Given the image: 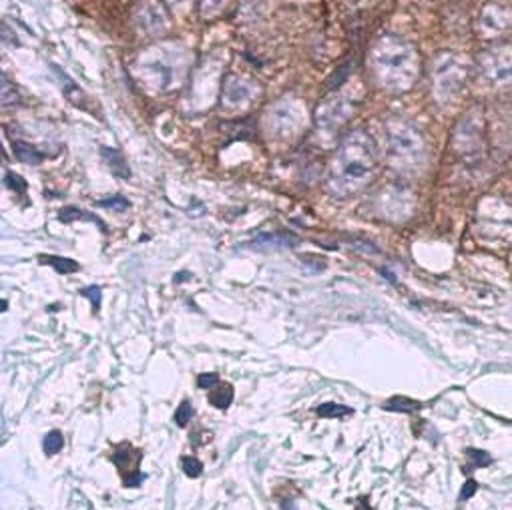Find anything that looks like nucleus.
Masks as SVG:
<instances>
[{
  "instance_id": "f257e3e1",
  "label": "nucleus",
  "mask_w": 512,
  "mask_h": 510,
  "mask_svg": "<svg viewBox=\"0 0 512 510\" xmlns=\"http://www.w3.org/2000/svg\"><path fill=\"white\" fill-rule=\"evenodd\" d=\"M378 173V149L364 129L345 135L325 173V185L334 197H352L374 181Z\"/></svg>"
},
{
  "instance_id": "f03ea898",
  "label": "nucleus",
  "mask_w": 512,
  "mask_h": 510,
  "mask_svg": "<svg viewBox=\"0 0 512 510\" xmlns=\"http://www.w3.org/2000/svg\"><path fill=\"white\" fill-rule=\"evenodd\" d=\"M367 68L380 89L406 93L420 78L422 61L412 43L396 34H386L370 48Z\"/></svg>"
},
{
  "instance_id": "7ed1b4c3",
  "label": "nucleus",
  "mask_w": 512,
  "mask_h": 510,
  "mask_svg": "<svg viewBox=\"0 0 512 510\" xmlns=\"http://www.w3.org/2000/svg\"><path fill=\"white\" fill-rule=\"evenodd\" d=\"M187 55L179 46H155L137 58L135 73L139 83L153 93H167L183 83Z\"/></svg>"
},
{
  "instance_id": "20e7f679",
  "label": "nucleus",
  "mask_w": 512,
  "mask_h": 510,
  "mask_svg": "<svg viewBox=\"0 0 512 510\" xmlns=\"http://www.w3.org/2000/svg\"><path fill=\"white\" fill-rule=\"evenodd\" d=\"M386 153L394 169L416 173L428 161V143L410 119L392 117L386 123Z\"/></svg>"
},
{
  "instance_id": "39448f33",
  "label": "nucleus",
  "mask_w": 512,
  "mask_h": 510,
  "mask_svg": "<svg viewBox=\"0 0 512 510\" xmlns=\"http://www.w3.org/2000/svg\"><path fill=\"white\" fill-rule=\"evenodd\" d=\"M308 127V115L303 103L293 97H283L266 115V129L271 139L278 143H291Z\"/></svg>"
},
{
  "instance_id": "423d86ee",
  "label": "nucleus",
  "mask_w": 512,
  "mask_h": 510,
  "mask_svg": "<svg viewBox=\"0 0 512 510\" xmlns=\"http://www.w3.org/2000/svg\"><path fill=\"white\" fill-rule=\"evenodd\" d=\"M468 65L462 56L442 53L434 63V95L442 105H450L466 87Z\"/></svg>"
},
{
  "instance_id": "0eeeda50",
  "label": "nucleus",
  "mask_w": 512,
  "mask_h": 510,
  "mask_svg": "<svg viewBox=\"0 0 512 510\" xmlns=\"http://www.w3.org/2000/svg\"><path fill=\"white\" fill-rule=\"evenodd\" d=\"M479 77L494 89L512 90V43H502L476 56Z\"/></svg>"
},
{
  "instance_id": "6e6552de",
  "label": "nucleus",
  "mask_w": 512,
  "mask_h": 510,
  "mask_svg": "<svg viewBox=\"0 0 512 510\" xmlns=\"http://www.w3.org/2000/svg\"><path fill=\"white\" fill-rule=\"evenodd\" d=\"M354 111L352 100H348L342 95H332L325 99L315 111V125L325 135H334L344 125Z\"/></svg>"
},
{
  "instance_id": "1a4fd4ad",
  "label": "nucleus",
  "mask_w": 512,
  "mask_h": 510,
  "mask_svg": "<svg viewBox=\"0 0 512 510\" xmlns=\"http://www.w3.org/2000/svg\"><path fill=\"white\" fill-rule=\"evenodd\" d=\"M257 99L256 83L245 77H229L221 85V105L227 111H245Z\"/></svg>"
},
{
  "instance_id": "9d476101",
  "label": "nucleus",
  "mask_w": 512,
  "mask_h": 510,
  "mask_svg": "<svg viewBox=\"0 0 512 510\" xmlns=\"http://www.w3.org/2000/svg\"><path fill=\"white\" fill-rule=\"evenodd\" d=\"M135 21L139 28L151 36L165 34L171 26L167 6L161 0H143V4H139V11L135 12Z\"/></svg>"
},
{
  "instance_id": "9b49d317",
  "label": "nucleus",
  "mask_w": 512,
  "mask_h": 510,
  "mask_svg": "<svg viewBox=\"0 0 512 510\" xmlns=\"http://www.w3.org/2000/svg\"><path fill=\"white\" fill-rule=\"evenodd\" d=\"M512 28V11L501 4H486L479 16V33L484 38L501 36Z\"/></svg>"
},
{
  "instance_id": "f8f14e48",
  "label": "nucleus",
  "mask_w": 512,
  "mask_h": 510,
  "mask_svg": "<svg viewBox=\"0 0 512 510\" xmlns=\"http://www.w3.org/2000/svg\"><path fill=\"white\" fill-rule=\"evenodd\" d=\"M454 143L464 153H470V151L476 153L479 151L480 143H482V121H479V117L474 113L468 115L466 119L458 125Z\"/></svg>"
},
{
  "instance_id": "ddd939ff",
  "label": "nucleus",
  "mask_w": 512,
  "mask_h": 510,
  "mask_svg": "<svg viewBox=\"0 0 512 510\" xmlns=\"http://www.w3.org/2000/svg\"><path fill=\"white\" fill-rule=\"evenodd\" d=\"M235 0H199V14L203 21H213L234 4Z\"/></svg>"
},
{
  "instance_id": "4468645a",
  "label": "nucleus",
  "mask_w": 512,
  "mask_h": 510,
  "mask_svg": "<svg viewBox=\"0 0 512 510\" xmlns=\"http://www.w3.org/2000/svg\"><path fill=\"white\" fill-rule=\"evenodd\" d=\"M384 410L402 412V414H414V412L422 410V402L406 398V396H394V398H390L386 404H384Z\"/></svg>"
},
{
  "instance_id": "2eb2a0df",
  "label": "nucleus",
  "mask_w": 512,
  "mask_h": 510,
  "mask_svg": "<svg viewBox=\"0 0 512 510\" xmlns=\"http://www.w3.org/2000/svg\"><path fill=\"white\" fill-rule=\"evenodd\" d=\"M298 244V239L293 235H288V233H271V235H259L256 239L257 247H293Z\"/></svg>"
},
{
  "instance_id": "dca6fc26",
  "label": "nucleus",
  "mask_w": 512,
  "mask_h": 510,
  "mask_svg": "<svg viewBox=\"0 0 512 510\" xmlns=\"http://www.w3.org/2000/svg\"><path fill=\"white\" fill-rule=\"evenodd\" d=\"M12 151H14V155L19 157L23 163H31V165H36V163H41L45 155L31 143H24V141H16V143H12Z\"/></svg>"
},
{
  "instance_id": "f3484780",
  "label": "nucleus",
  "mask_w": 512,
  "mask_h": 510,
  "mask_svg": "<svg viewBox=\"0 0 512 510\" xmlns=\"http://www.w3.org/2000/svg\"><path fill=\"white\" fill-rule=\"evenodd\" d=\"M231 400H234V386L231 384H225V382H219V386L213 390L209 394V402L211 406L219 408V410H227L231 406Z\"/></svg>"
},
{
  "instance_id": "a211bd4d",
  "label": "nucleus",
  "mask_w": 512,
  "mask_h": 510,
  "mask_svg": "<svg viewBox=\"0 0 512 510\" xmlns=\"http://www.w3.org/2000/svg\"><path fill=\"white\" fill-rule=\"evenodd\" d=\"M41 264H46V266L55 267V271L58 274H75L78 271V264L68 259V257H58V255H43L41 257Z\"/></svg>"
},
{
  "instance_id": "6ab92c4d",
  "label": "nucleus",
  "mask_w": 512,
  "mask_h": 510,
  "mask_svg": "<svg viewBox=\"0 0 512 510\" xmlns=\"http://www.w3.org/2000/svg\"><path fill=\"white\" fill-rule=\"evenodd\" d=\"M103 155H105V161H107L109 169L117 177H129V169H127V163H125L121 153H117L113 149H103Z\"/></svg>"
},
{
  "instance_id": "aec40b11",
  "label": "nucleus",
  "mask_w": 512,
  "mask_h": 510,
  "mask_svg": "<svg viewBox=\"0 0 512 510\" xmlns=\"http://www.w3.org/2000/svg\"><path fill=\"white\" fill-rule=\"evenodd\" d=\"M315 414L320 416V418H342V416H352L354 410L350 408V406H342V404H334V402H325L322 404Z\"/></svg>"
},
{
  "instance_id": "412c9836",
  "label": "nucleus",
  "mask_w": 512,
  "mask_h": 510,
  "mask_svg": "<svg viewBox=\"0 0 512 510\" xmlns=\"http://www.w3.org/2000/svg\"><path fill=\"white\" fill-rule=\"evenodd\" d=\"M466 458H468V464L474 466V468H484V466H490L492 462V458H490L489 452H484V450H479V448H466Z\"/></svg>"
},
{
  "instance_id": "4be33fe9",
  "label": "nucleus",
  "mask_w": 512,
  "mask_h": 510,
  "mask_svg": "<svg viewBox=\"0 0 512 510\" xmlns=\"http://www.w3.org/2000/svg\"><path fill=\"white\" fill-rule=\"evenodd\" d=\"M63 444H65V440H63V434L58 432V430H53V432H48L45 436V452L48 456H53V454H58L61 452V448H63Z\"/></svg>"
},
{
  "instance_id": "5701e85b",
  "label": "nucleus",
  "mask_w": 512,
  "mask_h": 510,
  "mask_svg": "<svg viewBox=\"0 0 512 510\" xmlns=\"http://www.w3.org/2000/svg\"><path fill=\"white\" fill-rule=\"evenodd\" d=\"M191 414H193V406H191L187 400H185V402H181V406H179L177 410H175V422H177V426L185 428V426L189 424Z\"/></svg>"
},
{
  "instance_id": "b1692460",
  "label": "nucleus",
  "mask_w": 512,
  "mask_h": 510,
  "mask_svg": "<svg viewBox=\"0 0 512 510\" xmlns=\"http://www.w3.org/2000/svg\"><path fill=\"white\" fill-rule=\"evenodd\" d=\"M181 462H183V472H185L187 477L189 478L201 477V472H203V464H201L197 458L189 456V458H183Z\"/></svg>"
},
{
  "instance_id": "393cba45",
  "label": "nucleus",
  "mask_w": 512,
  "mask_h": 510,
  "mask_svg": "<svg viewBox=\"0 0 512 510\" xmlns=\"http://www.w3.org/2000/svg\"><path fill=\"white\" fill-rule=\"evenodd\" d=\"M145 478H147L145 472H139V470H135V472H131V474H125V477H122V486H127V488L141 486Z\"/></svg>"
},
{
  "instance_id": "a878e982",
  "label": "nucleus",
  "mask_w": 512,
  "mask_h": 510,
  "mask_svg": "<svg viewBox=\"0 0 512 510\" xmlns=\"http://www.w3.org/2000/svg\"><path fill=\"white\" fill-rule=\"evenodd\" d=\"M6 185L16 191V193H24L26 191V181L23 177H19L16 173H6Z\"/></svg>"
},
{
  "instance_id": "bb28decb",
  "label": "nucleus",
  "mask_w": 512,
  "mask_h": 510,
  "mask_svg": "<svg viewBox=\"0 0 512 510\" xmlns=\"http://www.w3.org/2000/svg\"><path fill=\"white\" fill-rule=\"evenodd\" d=\"M87 300L93 303V308L95 310H99L100 308V288H97V286H93V288H85L83 291H80Z\"/></svg>"
},
{
  "instance_id": "cd10ccee",
  "label": "nucleus",
  "mask_w": 512,
  "mask_h": 510,
  "mask_svg": "<svg viewBox=\"0 0 512 510\" xmlns=\"http://www.w3.org/2000/svg\"><path fill=\"white\" fill-rule=\"evenodd\" d=\"M78 217H85V213L83 211H78L77 207H65V209L58 213V219L65 223H70L78 219Z\"/></svg>"
},
{
  "instance_id": "c85d7f7f",
  "label": "nucleus",
  "mask_w": 512,
  "mask_h": 510,
  "mask_svg": "<svg viewBox=\"0 0 512 510\" xmlns=\"http://www.w3.org/2000/svg\"><path fill=\"white\" fill-rule=\"evenodd\" d=\"M476 490H479V482L472 480V478H468L466 482H464V486H462V490H460V500L472 499V496L476 494Z\"/></svg>"
},
{
  "instance_id": "c756f323",
  "label": "nucleus",
  "mask_w": 512,
  "mask_h": 510,
  "mask_svg": "<svg viewBox=\"0 0 512 510\" xmlns=\"http://www.w3.org/2000/svg\"><path fill=\"white\" fill-rule=\"evenodd\" d=\"M100 207H107V209H127L129 207V201L122 199V197H113V199L99 201Z\"/></svg>"
},
{
  "instance_id": "7c9ffc66",
  "label": "nucleus",
  "mask_w": 512,
  "mask_h": 510,
  "mask_svg": "<svg viewBox=\"0 0 512 510\" xmlns=\"http://www.w3.org/2000/svg\"><path fill=\"white\" fill-rule=\"evenodd\" d=\"M215 384H219L217 374H201V376L197 378V386H199V388H211Z\"/></svg>"
},
{
  "instance_id": "2f4dec72",
  "label": "nucleus",
  "mask_w": 512,
  "mask_h": 510,
  "mask_svg": "<svg viewBox=\"0 0 512 510\" xmlns=\"http://www.w3.org/2000/svg\"><path fill=\"white\" fill-rule=\"evenodd\" d=\"M185 278H189V276H187V274H183V276H177V278H175V281H181V279H185Z\"/></svg>"
}]
</instances>
